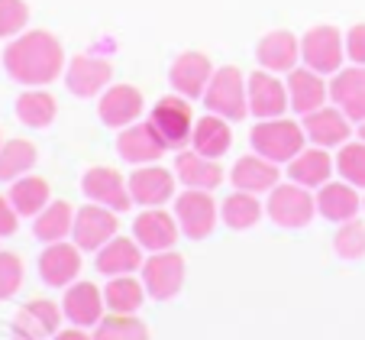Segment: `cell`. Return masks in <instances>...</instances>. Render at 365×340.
<instances>
[{
  "mask_svg": "<svg viewBox=\"0 0 365 340\" xmlns=\"http://www.w3.org/2000/svg\"><path fill=\"white\" fill-rule=\"evenodd\" d=\"M65 49L48 29H26L7 39L4 71L23 88H46L58 75H65Z\"/></svg>",
  "mask_w": 365,
  "mask_h": 340,
  "instance_id": "cell-1",
  "label": "cell"
},
{
  "mask_svg": "<svg viewBox=\"0 0 365 340\" xmlns=\"http://www.w3.org/2000/svg\"><path fill=\"white\" fill-rule=\"evenodd\" d=\"M304 139H307L304 126L294 124V120H288V117L259 120V124L249 130V146H252V153L265 156V159L278 162V166H282V162H291L297 153H301Z\"/></svg>",
  "mask_w": 365,
  "mask_h": 340,
  "instance_id": "cell-2",
  "label": "cell"
},
{
  "mask_svg": "<svg viewBox=\"0 0 365 340\" xmlns=\"http://www.w3.org/2000/svg\"><path fill=\"white\" fill-rule=\"evenodd\" d=\"M200 101H204L207 114H217V117L230 120V124H240L242 117H249V91L242 71L236 65L217 69Z\"/></svg>",
  "mask_w": 365,
  "mask_h": 340,
  "instance_id": "cell-3",
  "label": "cell"
},
{
  "mask_svg": "<svg viewBox=\"0 0 365 340\" xmlns=\"http://www.w3.org/2000/svg\"><path fill=\"white\" fill-rule=\"evenodd\" d=\"M149 124H152V130L162 136V143H165L168 149H187V146H191V133H194L191 101L172 91L168 97L155 101V107L149 111Z\"/></svg>",
  "mask_w": 365,
  "mask_h": 340,
  "instance_id": "cell-4",
  "label": "cell"
},
{
  "mask_svg": "<svg viewBox=\"0 0 365 340\" xmlns=\"http://www.w3.org/2000/svg\"><path fill=\"white\" fill-rule=\"evenodd\" d=\"M265 214L284 230H301L314 221V214H317V198L310 194V188L297 185V181H291V185H282V181H278V185L269 191Z\"/></svg>",
  "mask_w": 365,
  "mask_h": 340,
  "instance_id": "cell-5",
  "label": "cell"
},
{
  "mask_svg": "<svg viewBox=\"0 0 365 340\" xmlns=\"http://www.w3.org/2000/svg\"><path fill=\"white\" fill-rule=\"evenodd\" d=\"M346 59V36L336 26H314L301 36V62L320 75H336Z\"/></svg>",
  "mask_w": 365,
  "mask_h": 340,
  "instance_id": "cell-6",
  "label": "cell"
},
{
  "mask_svg": "<svg viewBox=\"0 0 365 340\" xmlns=\"http://www.w3.org/2000/svg\"><path fill=\"white\" fill-rule=\"evenodd\" d=\"M220 208L210 198V191H200V188H185V191L175 198V221H178L181 234L191 236V240H204V236L214 234Z\"/></svg>",
  "mask_w": 365,
  "mask_h": 340,
  "instance_id": "cell-7",
  "label": "cell"
},
{
  "mask_svg": "<svg viewBox=\"0 0 365 340\" xmlns=\"http://www.w3.org/2000/svg\"><path fill=\"white\" fill-rule=\"evenodd\" d=\"M143 285L145 295L155 301H168L175 299L185 285V259L175 250H162V253H149V259L143 263Z\"/></svg>",
  "mask_w": 365,
  "mask_h": 340,
  "instance_id": "cell-8",
  "label": "cell"
},
{
  "mask_svg": "<svg viewBox=\"0 0 365 340\" xmlns=\"http://www.w3.org/2000/svg\"><path fill=\"white\" fill-rule=\"evenodd\" d=\"M120 230L117 211L103 208V204H84L75 211V227H71V240L78 243L81 253H97L107 240H113Z\"/></svg>",
  "mask_w": 365,
  "mask_h": 340,
  "instance_id": "cell-9",
  "label": "cell"
},
{
  "mask_svg": "<svg viewBox=\"0 0 365 340\" xmlns=\"http://www.w3.org/2000/svg\"><path fill=\"white\" fill-rule=\"evenodd\" d=\"M246 91H249V114L255 120H272V117H284L288 111V84L275 75V71H252L246 78Z\"/></svg>",
  "mask_w": 365,
  "mask_h": 340,
  "instance_id": "cell-10",
  "label": "cell"
},
{
  "mask_svg": "<svg viewBox=\"0 0 365 340\" xmlns=\"http://www.w3.org/2000/svg\"><path fill=\"white\" fill-rule=\"evenodd\" d=\"M145 111V97L139 88L133 84H110V88L101 94L97 101V117L103 126H113V130H123V126L136 124Z\"/></svg>",
  "mask_w": 365,
  "mask_h": 340,
  "instance_id": "cell-11",
  "label": "cell"
},
{
  "mask_svg": "<svg viewBox=\"0 0 365 340\" xmlns=\"http://www.w3.org/2000/svg\"><path fill=\"white\" fill-rule=\"evenodd\" d=\"M81 191L88 194V201L94 204H103V208L110 211H130L133 198H130V185H126V179L117 172V169L110 166H94L84 172L81 179Z\"/></svg>",
  "mask_w": 365,
  "mask_h": 340,
  "instance_id": "cell-12",
  "label": "cell"
},
{
  "mask_svg": "<svg viewBox=\"0 0 365 340\" xmlns=\"http://www.w3.org/2000/svg\"><path fill=\"white\" fill-rule=\"evenodd\" d=\"M62 305L48 299H33L16 311L14 318V337L20 340H48L62 331Z\"/></svg>",
  "mask_w": 365,
  "mask_h": 340,
  "instance_id": "cell-13",
  "label": "cell"
},
{
  "mask_svg": "<svg viewBox=\"0 0 365 340\" xmlns=\"http://www.w3.org/2000/svg\"><path fill=\"white\" fill-rule=\"evenodd\" d=\"M214 71H217L214 62L204 52H181L172 62V69H168V84H172L175 94L187 97V101H197V97H204Z\"/></svg>",
  "mask_w": 365,
  "mask_h": 340,
  "instance_id": "cell-14",
  "label": "cell"
},
{
  "mask_svg": "<svg viewBox=\"0 0 365 340\" xmlns=\"http://www.w3.org/2000/svg\"><path fill=\"white\" fill-rule=\"evenodd\" d=\"M175 181L178 175L162 169L159 162H149V166H139L136 172L130 175V198L143 208H162L165 201L175 198Z\"/></svg>",
  "mask_w": 365,
  "mask_h": 340,
  "instance_id": "cell-15",
  "label": "cell"
},
{
  "mask_svg": "<svg viewBox=\"0 0 365 340\" xmlns=\"http://www.w3.org/2000/svg\"><path fill=\"white\" fill-rule=\"evenodd\" d=\"M113 65L97 56H75L65 65V88L75 97H101L110 88Z\"/></svg>",
  "mask_w": 365,
  "mask_h": 340,
  "instance_id": "cell-16",
  "label": "cell"
},
{
  "mask_svg": "<svg viewBox=\"0 0 365 340\" xmlns=\"http://www.w3.org/2000/svg\"><path fill=\"white\" fill-rule=\"evenodd\" d=\"M78 272H81L78 243H46V250L39 256V279L48 289H68L71 282H78Z\"/></svg>",
  "mask_w": 365,
  "mask_h": 340,
  "instance_id": "cell-17",
  "label": "cell"
},
{
  "mask_svg": "<svg viewBox=\"0 0 365 340\" xmlns=\"http://www.w3.org/2000/svg\"><path fill=\"white\" fill-rule=\"evenodd\" d=\"M288 104L294 114H310L317 111V107H324L327 101H330V81H327V75H320V71L307 69V65H297V69L288 71Z\"/></svg>",
  "mask_w": 365,
  "mask_h": 340,
  "instance_id": "cell-18",
  "label": "cell"
},
{
  "mask_svg": "<svg viewBox=\"0 0 365 340\" xmlns=\"http://www.w3.org/2000/svg\"><path fill=\"white\" fill-rule=\"evenodd\" d=\"M117 153L123 162H133V166H149V162H159L162 156L168 153V146L162 143V136L152 130V124H130L120 130L117 136Z\"/></svg>",
  "mask_w": 365,
  "mask_h": 340,
  "instance_id": "cell-19",
  "label": "cell"
},
{
  "mask_svg": "<svg viewBox=\"0 0 365 340\" xmlns=\"http://www.w3.org/2000/svg\"><path fill=\"white\" fill-rule=\"evenodd\" d=\"M178 221L175 214L162 208H145L143 214L133 221V236L136 243L143 246L145 253H162V250H172L175 243H178Z\"/></svg>",
  "mask_w": 365,
  "mask_h": 340,
  "instance_id": "cell-20",
  "label": "cell"
},
{
  "mask_svg": "<svg viewBox=\"0 0 365 340\" xmlns=\"http://www.w3.org/2000/svg\"><path fill=\"white\" fill-rule=\"evenodd\" d=\"M301 126H304V133H307L310 143L324 146V149L349 143V136H352V120L346 117V111H339V107H327V104L317 107V111L304 114Z\"/></svg>",
  "mask_w": 365,
  "mask_h": 340,
  "instance_id": "cell-21",
  "label": "cell"
},
{
  "mask_svg": "<svg viewBox=\"0 0 365 340\" xmlns=\"http://www.w3.org/2000/svg\"><path fill=\"white\" fill-rule=\"evenodd\" d=\"M255 62L262 65L265 71L288 75L301 62V39L294 33H288V29H272L255 46Z\"/></svg>",
  "mask_w": 365,
  "mask_h": 340,
  "instance_id": "cell-22",
  "label": "cell"
},
{
  "mask_svg": "<svg viewBox=\"0 0 365 340\" xmlns=\"http://www.w3.org/2000/svg\"><path fill=\"white\" fill-rule=\"evenodd\" d=\"M62 314L75 327H97L103 321V291L94 282H71L65 289Z\"/></svg>",
  "mask_w": 365,
  "mask_h": 340,
  "instance_id": "cell-23",
  "label": "cell"
},
{
  "mask_svg": "<svg viewBox=\"0 0 365 340\" xmlns=\"http://www.w3.org/2000/svg\"><path fill=\"white\" fill-rule=\"evenodd\" d=\"M94 263L101 276H133L136 269H143V246L136 243V236H113L94 253Z\"/></svg>",
  "mask_w": 365,
  "mask_h": 340,
  "instance_id": "cell-24",
  "label": "cell"
},
{
  "mask_svg": "<svg viewBox=\"0 0 365 340\" xmlns=\"http://www.w3.org/2000/svg\"><path fill=\"white\" fill-rule=\"evenodd\" d=\"M314 198H317V214L327 217L330 224H346L352 217H359V211H362V198H359L356 185H349L346 179L320 185Z\"/></svg>",
  "mask_w": 365,
  "mask_h": 340,
  "instance_id": "cell-25",
  "label": "cell"
},
{
  "mask_svg": "<svg viewBox=\"0 0 365 340\" xmlns=\"http://www.w3.org/2000/svg\"><path fill=\"white\" fill-rule=\"evenodd\" d=\"M230 181L240 191H252V194H269L272 188L282 181V172H278V162L265 159L259 153H249L242 159H236L233 172H230Z\"/></svg>",
  "mask_w": 365,
  "mask_h": 340,
  "instance_id": "cell-26",
  "label": "cell"
},
{
  "mask_svg": "<svg viewBox=\"0 0 365 340\" xmlns=\"http://www.w3.org/2000/svg\"><path fill=\"white\" fill-rule=\"evenodd\" d=\"M175 175L185 188H200V191H214L223 181V169L217 159H207L197 149H178L175 159Z\"/></svg>",
  "mask_w": 365,
  "mask_h": 340,
  "instance_id": "cell-27",
  "label": "cell"
},
{
  "mask_svg": "<svg viewBox=\"0 0 365 340\" xmlns=\"http://www.w3.org/2000/svg\"><path fill=\"white\" fill-rule=\"evenodd\" d=\"M233 146V133H230V120L217 117V114H204L200 120H194L191 133V149H197L207 159H220L230 153Z\"/></svg>",
  "mask_w": 365,
  "mask_h": 340,
  "instance_id": "cell-28",
  "label": "cell"
},
{
  "mask_svg": "<svg viewBox=\"0 0 365 340\" xmlns=\"http://www.w3.org/2000/svg\"><path fill=\"white\" fill-rule=\"evenodd\" d=\"M288 175L291 181H297V185L304 188H320L330 181L333 175V156L327 153L324 146H310V149H301V153L294 156V159L288 162Z\"/></svg>",
  "mask_w": 365,
  "mask_h": 340,
  "instance_id": "cell-29",
  "label": "cell"
},
{
  "mask_svg": "<svg viewBox=\"0 0 365 340\" xmlns=\"http://www.w3.org/2000/svg\"><path fill=\"white\" fill-rule=\"evenodd\" d=\"M14 111L23 126H29V130H46V126H52L58 117V101L48 94L46 88H26L16 97Z\"/></svg>",
  "mask_w": 365,
  "mask_h": 340,
  "instance_id": "cell-30",
  "label": "cell"
},
{
  "mask_svg": "<svg viewBox=\"0 0 365 340\" xmlns=\"http://www.w3.org/2000/svg\"><path fill=\"white\" fill-rule=\"evenodd\" d=\"M75 227V208L68 201H48L39 214L33 217V234L42 243H58L65 236H71Z\"/></svg>",
  "mask_w": 365,
  "mask_h": 340,
  "instance_id": "cell-31",
  "label": "cell"
},
{
  "mask_svg": "<svg viewBox=\"0 0 365 340\" xmlns=\"http://www.w3.org/2000/svg\"><path fill=\"white\" fill-rule=\"evenodd\" d=\"M145 301V285L143 279L133 276H110L103 285V305L113 314H136Z\"/></svg>",
  "mask_w": 365,
  "mask_h": 340,
  "instance_id": "cell-32",
  "label": "cell"
},
{
  "mask_svg": "<svg viewBox=\"0 0 365 340\" xmlns=\"http://www.w3.org/2000/svg\"><path fill=\"white\" fill-rule=\"evenodd\" d=\"M262 214H265V204L259 201V194L240 191V188H236L227 201L220 204V221L227 224L230 230H249V227H255V224L262 221Z\"/></svg>",
  "mask_w": 365,
  "mask_h": 340,
  "instance_id": "cell-33",
  "label": "cell"
},
{
  "mask_svg": "<svg viewBox=\"0 0 365 340\" xmlns=\"http://www.w3.org/2000/svg\"><path fill=\"white\" fill-rule=\"evenodd\" d=\"M7 198L14 201L20 217H36L48 204V181L42 175H23V179L10 181Z\"/></svg>",
  "mask_w": 365,
  "mask_h": 340,
  "instance_id": "cell-34",
  "label": "cell"
},
{
  "mask_svg": "<svg viewBox=\"0 0 365 340\" xmlns=\"http://www.w3.org/2000/svg\"><path fill=\"white\" fill-rule=\"evenodd\" d=\"M39 162V153L29 139H7L0 146V181H16L29 175Z\"/></svg>",
  "mask_w": 365,
  "mask_h": 340,
  "instance_id": "cell-35",
  "label": "cell"
},
{
  "mask_svg": "<svg viewBox=\"0 0 365 340\" xmlns=\"http://www.w3.org/2000/svg\"><path fill=\"white\" fill-rule=\"evenodd\" d=\"M94 340H149V327L136 314H110L94 327Z\"/></svg>",
  "mask_w": 365,
  "mask_h": 340,
  "instance_id": "cell-36",
  "label": "cell"
},
{
  "mask_svg": "<svg viewBox=\"0 0 365 340\" xmlns=\"http://www.w3.org/2000/svg\"><path fill=\"white\" fill-rule=\"evenodd\" d=\"M336 172L343 175L349 185L365 188V139H356V143H343V146H339Z\"/></svg>",
  "mask_w": 365,
  "mask_h": 340,
  "instance_id": "cell-37",
  "label": "cell"
},
{
  "mask_svg": "<svg viewBox=\"0 0 365 340\" xmlns=\"http://www.w3.org/2000/svg\"><path fill=\"white\" fill-rule=\"evenodd\" d=\"M333 250H336V256L349 259V263L365 256V224L359 221V217L339 224L336 236H333Z\"/></svg>",
  "mask_w": 365,
  "mask_h": 340,
  "instance_id": "cell-38",
  "label": "cell"
},
{
  "mask_svg": "<svg viewBox=\"0 0 365 340\" xmlns=\"http://www.w3.org/2000/svg\"><path fill=\"white\" fill-rule=\"evenodd\" d=\"M365 91V65H349V69H339L330 78V101L343 107L349 97L362 94Z\"/></svg>",
  "mask_w": 365,
  "mask_h": 340,
  "instance_id": "cell-39",
  "label": "cell"
},
{
  "mask_svg": "<svg viewBox=\"0 0 365 340\" xmlns=\"http://www.w3.org/2000/svg\"><path fill=\"white\" fill-rule=\"evenodd\" d=\"M29 7L26 0H0V39H14L26 33Z\"/></svg>",
  "mask_w": 365,
  "mask_h": 340,
  "instance_id": "cell-40",
  "label": "cell"
},
{
  "mask_svg": "<svg viewBox=\"0 0 365 340\" xmlns=\"http://www.w3.org/2000/svg\"><path fill=\"white\" fill-rule=\"evenodd\" d=\"M23 285V263L16 253L0 250V301L14 299Z\"/></svg>",
  "mask_w": 365,
  "mask_h": 340,
  "instance_id": "cell-41",
  "label": "cell"
},
{
  "mask_svg": "<svg viewBox=\"0 0 365 340\" xmlns=\"http://www.w3.org/2000/svg\"><path fill=\"white\" fill-rule=\"evenodd\" d=\"M346 59L352 65H365V23H356L346 33Z\"/></svg>",
  "mask_w": 365,
  "mask_h": 340,
  "instance_id": "cell-42",
  "label": "cell"
},
{
  "mask_svg": "<svg viewBox=\"0 0 365 340\" xmlns=\"http://www.w3.org/2000/svg\"><path fill=\"white\" fill-rule=\"evenodd\" d=\"M16 224H20V214H16L14 201H10L7 194H0V236H14Z\"/></svg>",
  "mask_w": 365,
  "mask_h": 340,
  "instance_id": "cell-43",
  "label": "cell"
},
{
  "mask_svg": "<svg viewBox=\"0 0 365 340\" xmlns=\"http://www.w3.org/2000/svg\"><path fill=\"white\" fill-rule=\"evenodd\" d=\"M343 111H346V117L352 120V124H365V91L362 94H356V97H349L343 104Z\"/></svg>",
  "mask_w": 365,
  "mask_h": 340,
  "instance_id": "cell-44",
  "label": "cell"
},
{
  "mask_svg": "<svg viewBox=\"0 0 365 340\" xmlns=\"http://www.w3.org/2000/svg\"><path fill=\"white\" fill-rule=\"evenodd\" d=\"M52 340H94V337H88V334H84L81 327H75V324H71V327H65V331H58Z\"/></svg>",
  "mask_w": 365,
  "mask_h": 340,
  "instance_id": "cell-45",
  "label": "cell"
},
{
  "mask_svg": "<svg viewBox=\"0 0 365 340\" xmlns=\"http://www.w3.org/2000/svg\"><path fill=\"white\" fill-rule=\"evenodd\" d=\"M359 139H365V124H359Z\"/></svg>",
  "mask_w": 365,
  "mask_h": 340,
  "instance_id": "cell-46",
  "label": "cell"
},
{
  "mask_svg": "<svg viewBox=\"0 0 365 340\" xmlns=\"http://www.w3.org/2000/svg\"><path fill=\"white\" fill-rule=\"evenodd\" d=\"M362 208H365V198H362Z\"/></svg>",
  "mask_w": 365,
  "mask_h": 340,
  "instance_id": "cell-47",
  "label": "cell"
},
{
  "mask_svg": "<svg viewBox=\"0 0 365 340\" xmlns=\"http://www.w3.org/2000/svg\"><path fill=\"white\" fill-rule=\"evenodd\" d=\"M0 146H4V139H0Z\"/></svg>",
  "mask_w": 365,
  "mask_h": 340,
  "instance_id": "cell-48",
  "label": "cell"
},
{
  "mask_svg": "<svg viewBox=\"0 0 365 340\" xmlns=\"http://www.w3.org/2000/svg\"><path fill=\"white\" fill-rule=\"evenodd\" d=\"M16 340H20V337H16Z\"/></svg>",
  "mask_w": 365,
  "mask_h": 340,
  "instance_id": "cell-49",
  "label": "cell"
}]
</instances>
